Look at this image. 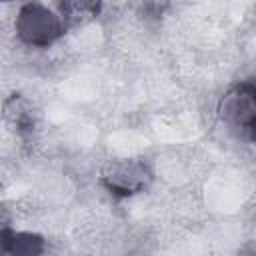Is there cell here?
<instances>
[{
	"mask_svg": "<svg viewBox=\"0 0 256 256\" xmlns=\"http://www.w3.org/2000/svg\"><path fill=\"white\" fill-rule=\"evenodd\" d=\"M220 116L232 128L256 138V78L236 84L222 98Z\"/></svg>",
	"mask_w": 256,
	"mask_h": 256,
	"instance_id": "1",
	"label": "cell"
},
{
	"mask_svg": "<svg viewBox=\"0 0 256 256\" xmlns=\"http://www.w3.org/2000/svg\"><path fill=\"white\" fill-rule=\"evenodd\" d=\"M18 36L30 46H48L62 34V22L40 4H26L16 18Z\"/></svg>",
	"mask_w": 256,
	"mask_h": 256,
	"instance_id": "2",
	"label": "cell"
},
{
	"mask_svg": "<svg viewBox=\"0 0 256 256\" xmlns=\"http://www.w3.org/2000/svg\"><path fill=\"white\" fill-rule=\"evenodd\" d=\"M104 184L116 194H132L146 184V166L138 162L116 164L112 172L104 176Z\"/></svg>",
	"mask_w": 256,
	"mask_h": 256,
	"instance_id": "3",
	"label": "cell"
},
{
	"mask_svg": "<svg viewBox=\"0 0 256 256\" xmlns=\"http://www.w3.org/2000/svg\"><path fill=\"white\" fill-rule=\"evenodd\" d=\"M2 250L10 254H38L42 252V240L34 234H16V232H2Z\"/></svg>",
	"mask_w": 256,
	"mask_h": 256,
	"instance_id": "4",
	"label": "cell"
},
{
	"mask_svg": "<svg viewBox=\"0 0 256 256\" xmlns=\"http://www.w3.org/2000/svg\"><path fill=\"white\" fill-rule=\"evenodd\" d=\"M100 10V0H62V12L68 18H80L84 14L96 16Z\"/></svg>",
	"mask_w": 256,
	"mask_h": 256,
	"instance_id": "5",
	"label": "cell"
}]
</instances>
